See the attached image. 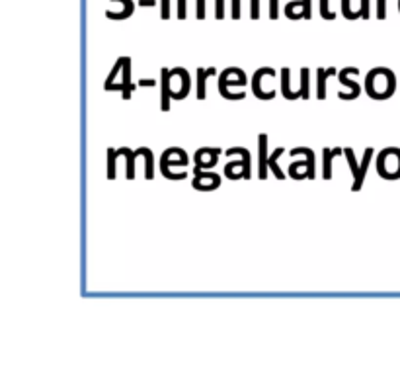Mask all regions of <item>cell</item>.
I'll return each instance as SVG.
<instances>
[{
    "label": "cell",
    "instance_id": "1",
    "mask_svg": "<svg viewBox=\"0 0 400 375\" xmlns=\"http://www.w3.org/2000/svg\"><path fill=\"white\" fill-rule=\"evenodd\" d=\"M350 75H359V69H355V67H346L342 73H340V76H338V80L344 84V86H348V88H351V92L350 94H338L342 100H355L359 94H361V86H359V82H353V80H350L348 76Z\"/></svg>",
    "mask_w": 400,
    "mask_h": 375
},
{
    "label": "cell",
    "instance_id": "2",
    "mask_svg": "<svg viewBox=\"0 0 400 375\" xmlns=\"http://www.w3.org/2000/svg\"><path fill=\"white\" fill-rule=\"evenodd\" d=\"M275 76V71L274 69H270V67H263V69H258L254 76H252V92L260 98V100H272L275 96V90H270V92H263L262 88H260V82H262V76Z\"/></svg>",
    "mask_w": 400,
    "mask_h": 375
},
{
    "label": "cell",
    "instance_id": "3",
    "mask_svg": "<svg viewBox=\"0 0 400 375\" xmlns=\"http://www.w3.org/2000/svg\"><path fill=\"white\" fill-rule=\"evenodd\" d=\"M226 84H238V86H244L246 84V78H237V80H228V73L226 69L219 75V94L226 98V100H242L244 98V92H238V94H230L226 90Z\"/></svg>",
    "mask_w": 400,
    "mask_h": 375
},
{
    "label": "cell",
    "instance_id": "4",
    "mask_svg": "<svg viewBox=\"0 0 400 375\" xmlns=\"http://www.w3.org/2000/svg\"><path fill=\"white\" fill-rule=\"evenodd\" d=\"M170 76H180L182 78V88L178 92H172V100H184L189 94V86H191V78H189V73L186 69L178 67V69H172L170 71Z\"/></svg>",
    "mask_w": 400,
    "mask_h": 375
},
{
    "label": "cell",
    "instance_id": "5",
    "mask_svg": "<svg viewBox=\"0 0 400 375\" xmlns=\"http://www.w3.org/2000/svg\"><path fill=\"white\" fill-rule=\"evenodd\" d=\"M344 154H346V159H348V164H350V168H351V174H353V186H351V190H353V192H359L361 186H363L361 166H357V161H355L353 150L351 149H344Z\"/></svg>",
    "mask_w": 400,
    "mask_h": 375
},
{
    "label": "cell",
    "instance_id": "6",
    "mask_svg": "<svg viewBox=\"0 0 400 375\" xmlns=\"http://www.w3.org/2000/svg\"><path fill=\"white\" fill-rule=\"evenodd\" d=\"M258 150H260V180L268 178V168H270V154H268V135L262 133L258 137Z\"/></svg>",
    "mask_w": 400,
    "mask_h": 375
},
{
    "label": "cell",
    "instance_id": "7",
    "mask_svg": "<svg viewBox=\"0 0 400 375\" xmlns=\"http://www.w3.org/2000/svg\"><path fill=\"white\" fill-rule=\"evenodd\" d=\"M160 76H162V100H160V108L162 112H168L170 110V100H172V90H170V71L168 69H162L160 71Z\"/></svg>",
    "mask_w": 400,
    "mask_h": 375
},
{
    "label": "cell",
    "instance_id": "8",
    "mask_svg": "<svg viewBox=\"0 0 400 375\" xmlns=\"http://www.w3.org/2000/svg\"><path fill=\"white\" fill-rule=\"evenodd\" d=\"M226 154H228V157H232V154H242V163H244V164H242V178H244V180H250V176H252L250 150L237 147V149H228V150H226Z\"/></svg>",
    "mask_w": 400,
    "mask_h": 375
},
{
    "label": "cell",
    "instance_id": "9",
    "mask_svg": "<svg viewBox=\"0 0 400 375\" xmlns=\"http://www.w3.org/2000/svg\"><path fill=\"white\" fill-rule=\"evenodd\" d=\"M123 100H129L131 98V92H133V84H131V59L125 57V63H123Z\"/></svg>",
    "mask_w": 400,
    "mask_h": 375
},
{
    "label": "cell",
    "instance_id": "10",
    "mask_svg": "<svg viewBox=\"0 0 400 375\" xmlns=\"http://www.w3.org/2000/svg\"><path fill=\"white\" fill-rule=\"evenodd\" d=\"M135 154L145 157V176H147V180H152L154 178V157H152V152L143 147V149L135 150Z\"/></svg>",
    "mask_w": 400,
    "mask_h": 375
},
{
    "label": "cell",
    "instance_id": "11",
    "mask_svg": "<svg viewBox=\"0 0 400 375\" xmlns=\"http://www.w3.org/2000/svg\"><path fill=\"white\" fill-rule=\"evenodd\" d=\"M215 73H217V71H215V69H205V71H203V69H197V98H199V100H205V96H207V94H205V82H207V76H213L215 75Z\"/></svg>",
    "mask_w": 400,
    "mask_h": 375
},
{
    "label": "cell",
    "instance_id": "12",
    "mask_svg": "<svg viewBox=\"0 0 400 375\" xmlns=\"http://www.w3.org/2000/svg\"><path fill=\"white\" fill-rule=\"evenodd\" d=\"M297 154H307V178L309 180H314V152L311 149H305V147H301V149H293L291 150V157H297Z\"/></svg>",
    "mask_w": 400,
    "mask_h": 375
},
{
    "label": "cell",
    "instance_id": "13",
    "mask_svg": "<svg viewBox=\"0 0 400 375\" xmlns=\"http://www.w3.org/2000/svg\"><path fill=\"white\" fill-rule=\"evenodd\" d=\"M344 149H324V170H322V176H324V180H330L332 178V159L338 157V154H342Z\"/></svg>",
    "mask_w": 400,
    "mask_h": 375
},
{
    "label": "cell",
    "instance_id": "14",
    "mask_svg": "<svg viewBox=\"0 0 400 375\" xmlns=\"http://www.w3.org/2000/svg\"><path fill=\"white\" fill-rule=\"evenodd\" d=\"M117 154L119 157H125L127 161V180H133L135 178V152H131V150L127 149V147H121V149H117Z\"/></svg>",
    "mask_w": 400,
    "mask_h": 375
},
{
    "label": "cell",
    "instance_id": "15",
    "mask_svg": "<svg viewBox=\"0 0 400 375\" xmlns=\"http://www.w3.org/2000/svg\"><path fill=\"white\" fill-rule=\"evenodd\" d=\"M123 10L121 12H106V18H110V20H125V18H129L131 14H133V10H135V4H133V0H123Z\"/></svg>",
    "mask_w": 400,
    "mask_h": 375
},
{
    "label": "cell",
    "instance_id": "16",
    "mask_svg": "<svg viewBox=\"0 0 400 375\" xmlns=\"http://www.w3.org/2000/svg\"><path fill=\"white\" fill-rule=\"evenodd\" d=\"M281 94H283L287 100H297V98H301L299 90H297V92H291V90H289V69H283V71H281Z\"/></svg>",
    "mask_w": 400,
    "mask_h": 375
},
{
    "label": "cell",
    "instance_id": "17",
    "mask_svg": "<svg viewBox=\"0 0 400 375\" xmlns=\"http://www.w3.org/2000/svg\"><path fill=\"white\" fill-rule=\"evenodd\" d=\"M281 154H283V147L275 149V152H274V154H270V161H268V164H270V168H272V172L275 174V178H277V180H283V178H285V174H283V172L277 168V159H279Z\"/></svg>",
    "mask_w": 400,
    "mask_h": 375
},
{
    "label": "cell",
    "instance_id": "18",
    "mask_svg": "<svg viewBox=\"0 0 400 375\" xmlns=\"http://www.w3.org/2000/svg\"><path fill=\"white\" fill-rule=\"evenodd\" d=\"M316 76H318V86H316V98L318 100H324L326 98V69H318L316 71Z\"/></svg>",
    "mask_w": 400,
    "mask_h": 375
},
{
    "label": "cell",
    "instance_id": "19",
    "mask_svg": "<svg viewBox=\"0 0 400 375\" xmlns=\"http://www.w3.org/2000/svg\"><path fill=\"white\" fill-rule=\"evenodd\" d=\"M301 98H309L311 96V90H309V69H303L301 71V88H299Z\"/></svg>",
    "mask_w": 400,
    "mask_h": 375
},
{
    "label": "cell",
    "instance_id": "20",
    "mask_svg": "<svg viewBox=\"0 0 400 375\" xmlns=\"http://www.w3.org/2000/svg\"><path fill=\"white\" fill-rule=\"evenodd\" d=\"M123 63H125V57H119V59H117L115 67H113L112 73H110V76H108V80L104 82V90H108V88L112 86V84H113V78L117 76V73H119V71H123Z\"/></svg>",
    "mask_w": 400,
    "mask_h": 375
},
{
    "label": "cell",
    "instance_id": "21",
    "mask_svg": "<svg viewBox=\"0 0 400 375\" xmlns=\"http://www.w3.org/2000/svg\"><path fill=\"white\" fill-rule=\"evenodd\" d=\"M117 150L108 149V180H113L115 178V159H117Z\"/></svg>",
    "mask_w": 400,
    "mask_h": 375
},
{
    "label": "cell",
    "instance_id": "22",
    "mask_svg": "<svg viewBox=\"0 0 400 375\" xmlns=\"http://www.w3.org/2000/svg\"><path fill=\"white\" fill-rule=\"evenodd\" d=\"M299 6H303V10H305V0H293V2H289L287 6H285V16L291 18V20H297L295 8H299Z\"/></svg>",
    "mask_w": 400,
    "mask_h": 375
},
{
    "label": "cell",
    "instance_id": "23",
    "mask_svg": "<svg viewBox=\"0 0 400 375\" xmlns=\"http://www.w3.org/2000/svg\"><path fill=\"white\" fill-rule=\"evenodd\" d=\"M240 164H244V163H237V161H235V163H228V164H226V166H225L226 178H230V180H238V178H242V174H237V172H232V170H237Z\"/></svg>",
    "mask_w": 400,
    "mask_h": 375
},
{
    "label": "cell",
    "instance_id": "24",
    "mask_svg": "<svg viewBox=\"0 0 400 375\" xmlns=\"http://www.w3.org/2000/svg\"><path fill=\"white\" fill-rule=\"evenodd\" d=\"M342 12L348 20H355V18H361L359 12H351L350 10V0H342Z\"/></svg>",
    "mask_w": 400,
    "mask_h": 375
},
{
    "label": "cell",
    "instance_id": "25",
    "mask_svg": "<svg viewBox=\"0 0 400 375\" xmlns=\"http://www.w3.org/2000/svg\"><path fill=\"white\" fill-rule=\"evenodd\" d=\"M320 14H322L324 20H334V18H336L334 12L328 10V0H320Z\"/></svg>",
    "mask_w": 400,
    "mask_h": 375
},
{
    "label": "cell",
    "instance_id": "26",
    "mask_svg": "<svg viewBox=\"0 0 400 375\" xmlns=\"http://www.w3.org/2000/svg\"><path fill=\"white\" fill-rule=\"evenodd\" d=\"M301 166H303V163H293V164H291V166H289V176H291V178H295V180H301V178H305L303 174H299V172H297Z\"/></svg>",
    "mask_w": 400,
    "mask_h": 375
},
{
    "label": "cell",
    "instance_id": "27",
    "mask_svg": "<svg viewBox=\"0 0 400 375\" xmlns=\"http://www.w3.org/2000/svg\"><path fill=\"white\" fill-rule=\"evenodd\" d=\"M225 0H217V8H215V18L217 20H223L225 18Z\"/></svg>",
    "mask_w": 400,
    "mask_h": 375
},
{
    "label": "cell",
    "instance_id": "28",
    "mask_svg": "<svg viewBox=\"0 0 400 375\" xmlns=\"http://www.w3.org/2000/svg\"><path fill=\"white\" fill-rule=\"evenodd\" d=\"M178 18L186 20V0H178Z\"/></svg>",
    "mask_w": 400,
    "mask_h": 375
},
{
    "label": "cell",
    "instance_id": "29",
    "mask_svg": "<svg viewBox=\"0 0 400 375\" xmlns=\"http://www.w3.org/2000/svg\"><path fill=\"white\" fill-rule=\"evenodd\" d=\"M162 20H168L170 18V0H162V14H160Z\"/></svg>",
    "mask_w": 400,
    "mask_h": 375
},
{
    "label": "cell",
    "instance_id": "30",
    "mask_svg": "<svg viewBox=\"0 0 400 375\" xmlns=\"http://www.w3.org/2000/svg\"><path fill=\"white\" fill-rule=\"evenodd\" d=\"M377 18L379 20L385 18V0H377Z\"/></svg>",
    "mask_w": 400,
    "mask_h": 375
},
{
    "label": "cell",
    "instance_id": "31",
    "mask_svg": "<svg viewBox=\"0 0 400 375\" xmlns=\"http://www.w3.org/2000/svg\"><path fill=\"white\" fill-rule=\"evenodd\" d=\"M363 20H367L369 18V0H361V10H359Z\"/></svg>",
    "mask_w": 400,
    "mask_h": 375
},
{
    "label": "cell",
    "instance_id": "32",
    "mask_svg": "<svg viewBox=\"0 0 400 375\" xmlns=\"http://www.w3.org/2000/svg\"><path fill=\"white\" fill-rule=\"evenodd\" d=\"M205 18V0H197V20Z\"/></svg>",
    "mask_w": 400,
    "mask_h": 375
},
{
    "label": "cell",
    "instance_id": "33",
    "mask_svg": "<svg viewBox=\"0 0 400 375\" xmlns=\"http://www.w3.org/2000/svg\"><path fill=\"white\" fill-rule=\"evenodd\" d=\"M232 18L235 20L240 18V0H232Z\"/></svg>",
    "mask_w": 400,
    "mask_h": 375
},
{
    "label": "cell",
    "instance_id": "34",
    "mask_svg": "<svg viewBox=\"0 0 400 375\" xmlns=\"http://www.w3.org/2000/svg\"><path fill=\"white\" fill-rule=\"evenodd\" d=\"M270 4H272V8H270V18L275 20V18H277V0H270Z\"/></svg>",
    "mask_w": 400,
    "mask_h": 375
},
{
    "label": "cell",
    "instance_id": "35",
    "mask_svg": "<svg viewBox=\"0 0 400 375\" xmlns=\"http://www.w3.org/2000/svg\"><path fill=\"white\" fill-rule=\"evenodd\" d=\"M252 18L258 20L260 18V10H258V0H252Z\"/></svg>",
    "mask_w": 400,
    "mask_h": 375
},
{
    "label": "cell",
    "instance_id": "36",
    "mask_svg": "<svg viewBox=\"0 0 400 375\" xmlns=\"http://www.w3.org/2000/svg\"><path fill=\"white\" fill-rule=\"evenodd\" d=\"M303 18L309 20L311 18V0H305V10H303Z\"/></svg>",
    "mask_w": 400,
    "mask_h": 375
},
{
    "label": "cell",
    "instance_id": "37",
    "mask_svg": "<svg viewBox=\"0 0 400 375\" xmlns=\"http://www.w3.org/2000/svg\"><path fill=\"white\" fill-rule=\"evenodd\" d=\"M139 86H156V80L150 78V80H139Z\"/></svg>",
    "mask_w": 400,
    "mask_h": 375
},
{
    "label": "cell",
    "instance_id": "38",
    "mask_svg": "<svg viewBox=\"0 0 400 375\" xmlns=\"http://www.w3.org/2000/svg\"><path fill=\"white\" fill-rule=\"evenodd\" d=\"M141 6H156V0H139Z\"/></svg>",
    "mask_w": 400,
    "mask_h": 375
}]
</instances>
